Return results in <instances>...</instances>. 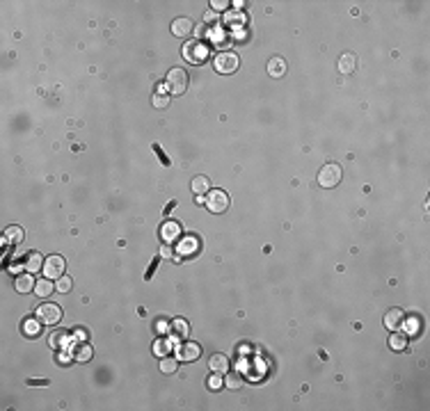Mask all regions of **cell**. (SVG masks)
<instances>
[{
    "label": "cell",
    "instance_id": "36",
    "mask_svg": "<svg viewBox=\"0 0 430 411\" xmlns=\"http://www.w3.org/2000/svg\"><path fill=\"white\" fill-rule=\"evenodd\" d=\"M27 384H30V386H44V384H48V382H46V379H35V382H32L30 379Z\"/></svg>",
    "mask_w": 430,
    "mask_h": 411
},
{
    "label": "cell",
    "instance_id": "20",
    "mask_svg": "<svg viewBox=\"0 0 430 411\" xmlns=\"http://www.w3.org/2000/svg\"><path fill=\"white\" fill-rule=\"evenodd\" d=\"M23 237H25V233H23V228L21 226H9L7 231H5V237H3V242H12V245H21L23 242Z\"/></svg>",
    "mask_w": 430,
    "mask_h": 411
},
{
    "label": "cell",
    "instance_id": "2",
    "mask_svg": "<svg viewBox=\"0 0 430 411\" xmlns=\"http://www.w3.org/2000/svg\"><path fill=\"white\" fill-rule=\"evenodd\" d=\"M208 57V48L201 39H195V41H186L183 46V59L190 64H201L204 59Z\"/></svg>",
    "mask_w": 430,
    "mask_h": 411
},
{
    "label": "cell",
    "instance_id": "4",
    "mask_svg": "<svg viewBox=\"0 0 430 411\" xmlns=\"http://www.w3.org/2000/svg\"><path fill=\"white\" fill-rule=\"evenodd\" d=\"M206 208L215 215H222L224 210L229 208V194L224 190H220V187L210 190L208 194H206Z\"/></svg>",
    "mask_w": 430,
    "mask_h": 411
},
{
    "label": "cell",
    "instance_id": "7",
    "mask_svg": "<svg viewBox=\"0 0 430 411\" xmlns=\"http://www.w3.org/2000/svg\"><path fill=\"white\" fill-rule=\"evenodd\" d=\"M64 267H67V263H64L62 256H48V258L44 260V274L48 279H62Z\"/></svg>",
    "mask_w": 430,
    "mask_h": 411
},
{
    "label": "cell",
    "instance_id": "16",
    "mask_svg": "<svg viewBox=\"0 0 430 411\" xmlns=\"http://www.w3.org/2000/svg\"><path fill=\"white\" fill-rule=\"evenodd\" d=\"M55 290V283L53 279H37V286H35V295L37 297H50V292Z\"/></svg>",
    "mask_w": 430,
    "mask_h": 411
},
{
    "label": "cell",
    "instance_id": "11",
    "mask_svg": "<svg viewBox=\"0 0 430 411\" xmlns=\"http://www.w3.org/2000/svg\"><path fill=\"white\" fill-rule=\"evenodd\" d=\"M37 281L32 279V272H25V274H18L16 279H14V288H16V292H21V295H25V292L35 290Z\"/></svg>",
    "mask_w": 430,
    "mask_h": 411
},
{
    "label": "cell",
    "instance_id": "5",
    "mask_svg": "<svg viewBox=\"0 0 430 411\" xmlns=\"http://www.w3.org/2000/svg\"><path fill=\"white\" fill-rule=\"evenodd\" d=\"M35 315L41 320L44 324H57L59 320H62V309H59L57 304H41V306H37V311H35Z\"/></svg>",
    "mask_w": 430,
    "mask_h": 411
},
{
    "label": "cell",
    "instance_id": "3",
    "mask_svg": "<svg viewBox=\"0 0 430 411\" xmlns=\"http://www.w3.org/2000/svg\"><path fill=\"white\" fill-rule=\"evenodd\" d=\"M238 64H240V59H238V55L231 53V50H224V53L215 55V59H213V68L218 73H224V76L236 71Z\"/></svg>",
    "mask_w": 430,
    "mask_h": 411
},
{
    "label": "cell",
    "instance_id": "6",
    "mask_svg": "<svg viewBox=\"0 0 430 411\" xmlns=\"http://www.w3.org/2000/svg\"><path fill=\"white\" fill-rule=\"evenodd\" d=\"M167 85H169V89H172V94H178V96H181L183 91L188 89V73L183 71V68H178V66L169 68V73H167Z\"/></svg>",
    "mask_w": 430,
    "mask_h": 411
},
{
    "label": "cell",
    "instance_id": "24",
    "mask_svg": "<svg viewBox=\"0 0 430 411\" xmlns=\"http://www.w3.org/2000/svg\"><path fill=\"white\" fill-rule=\"evenodd\" d=\"M176 368H178V359H174V356H163V359H160V370H163L165 374L176 372Z\"/></svg>",
    "mask_w": 430,
    "mask_h": 411
},
{
    "label": "cell",
    "instance_id": "26",
    "mask_svg": "<svg viewBox=\"0 0 430 411\" xmlns=\"http://www.w3.org/2000/svg\"><path fill=\"white\" fill-rule=\"evenodd\" d=\"M197 249V240L195 237H186V240L178 245V256H186V254H190V251H195Z\"/></svg>",
    "mask_w": 430,
    "mask_h": 411
},
{
    "label": "cell",
    "instance_id": "33",
    "mask_svg": "<svg viewBox=\"0 0 430 411\" xmlns=\"http://www.w3.org/2000/svg\"><path fill=\"white\" fill-rule=\"evenodd\" d=\"M160 256H163V258H176V260H181V256L174 254V249H172L169 245H163V249H160Z\"/></svg>",
    "mask_w": 430,
    "mask_h": 411
},
{
    "label": "cell",
    "instance_id": "10",
    "mask_svg": "<svg viewBox=\"0 0 430 411\" xmlns=\"http://www.w3.org/2000/svg\"><path fill=\"white\" fill-rule=\"evenodd\" d=\"M178 361H195V359H199V354H201V347L197 345V342H181L178 345Z\"/></svg>",
    "mask_w": 430,
    "mask_h": 411
},
{
    "label": "cell",
    "instance_id": "21",
    "mask_svg": "<svg viewBox=\"0 0 430 411\" xmlns=\"http://www.w3.org/2000/svg\"><path fill=\"white\" fill-rule=\"evenodd\" d=\"M357 66V59L352 53H343L341 57H339V71L341 73H352Z\"/></svg>",
    "mask_w": 430,
    "mask_h": 411
},
{
    "label": "cell",
    "instance_id": "22",
    "mask_svg": "<svg viewBox=\"0 0 430 411\" xmlns=\"http://www.w3.org/2000/svg\"><path fill=\"white\" fill-rule=\"evenodd\" d=\"M268 73L272 78H282L284 73H286V62H284L282 57H272L268 62Z\"/></svg>",
    "mask_w": 430,
    "mask_h": 411
},
{
    "label": "cell",
    "instance_id": "28",
    "mask_svg": "<svg viewBox=\"0 0 430 411\" xmlns=\"http://www.w3.org/2000/svg\"><path fill=\"white\" fill-rule=\"evenodd\" d=\"M167 352H169V342H167V340H156V342H153V354L158 356V359L167 356Z\"/></svg>",
    "mask_w": 430,
    "mask_h": 411
},
{
    "label": "cell",
    "instance_id": "34",
    "mask_svg": "<svg viewBox=\"0 0 430 411\" xmlns=\"http://www.w3.org/2000/svg\"><path fill=\"white\" fill-rule=\"evenodd\" d=\"M156 331H158V333H169V322L158 320V322H156Z\"/></svg>",
    "mask_w": 430,
    "mask_h": 411
},
{
    "label": "cell",
    "instance_id": "27",
    "mask_svg": "<svg viewBox=\"0 0 430 411\" xmlns=\"http://www.w3.org/2000/svg\"><path fill=\"white\" fill-rule=\"evenodd\" d=\"M73 356H76L78 361H89V359H91V347L82 342V345L76 347V354H73Z\"/></svg>",
    "mask_w": 430,
    "mask_h": 411
},
{
    "label": "cell",
    "instance_id": "14",
    "mask_svg": "<svg viewBox=\"0 0 430 411\" xmlns=\"http://www.w3.org/2000/svg\"><path fill=\"white\" fill-rule=\"evenodd\" d=\"M389 347H391L393 352H403V350H407V333L403 331V329L393 331L391 336H389Z\"/></svg>",
    "mask_w": 430,
    "mask_h": 411
},
{
    "label": "cell",
    "instance_id": "17",
    "mask_svg": "<svg viewBox=\"0 0 430 411\" xmlns=\"http://www.w3.org/2000/svg\"><path fill=\"white\" fill-rule=\"evenodd\" d=\"M178 233H181V226H178L176 222H167V224H163V228H160V235H163L165 242H174L178 237Z\"/></svg>",
    "mask_w": 430,
    "mask_h": 411
},
{
    "label": "cell",
    "instance_id": "32",
    "mask_svg": "<svg viewBox=\"0 0 430 411\" xmlns=\"http://www.w3.org/2000/svg\"><path fill=\"white\" fill-rule=\"evenodd\" d=\"M229 5H231L229 0H210V9H213V12H224Z\"/></svg>",
    "mask_w": 430,
    "mask_h": 411
},
{
    "label": "cell",
    "instance_id": "15",
    "mask_svg": "<svg viewBox=\"0 0 430 411\" xmlns=\"http://www.w3.org/2000/svg\"><path fill=\"white\" fill-rule=\"evenodd\" d=\"M190 187H192V192H195V196L208 194V192H210V181H208V176H195V178H192V183H190Z\"/></svg>",
    "mask_w": 430,
    "mask_h": 411
},
{
    "label": "cell",
    "instance_id": "1",
    "mask_svg": "<svg viewBox=\"0 0 430 411\" xmlns=\"http://www.w3.org/2000/svg\"><path fill=\"white\" fill-rule=\"evenodd\" d=\"M341 181H343V169L339 167L336 162H327L318 172V185L325 187V190H332V187H336Z\"/></svg>",
    "mask_w": 430,
    "mask_h": 411
},
{
    "label": "cell",
    "instance_id": "35",
    "mask_svg": "<svg viewBox=\"0 0 430 411\" xmlns=\"http://www.w3.org/2000/svg\"><path fill=\"white\" fill-rule=\"evenodd\" d=\"M204 21H206V23H213V21H215V12H213V9H208V12L204 14Z\"/></svg>",
    "mask_w": 430,
    "mask_h": 411
},
{
    "label": "cell",
    "instance_id": "29",
    "mask_svg": "<svg viewBox=\"0 0 430 411\" xmlns=\"http://www.w3.org/2000/svg\"><path fill=\"white\" fill-rule=\"evenodd\" d=\"M206 386H208L210 391H220V388H222V377H220L218 372H213L208 379H206Z\"/></svg>",
    "mask_w": 430,
    "mask_h": 411
},
{
    "label": "cell",
    "instance_id": "9",
    "mask_svg": "<svg viewBox=\"0 0 430 411\" xmlns=\"http://www.w3.org/2000/svg\"><path fill=\"white\" fill-rule=\"evenodd\" d=\"M192 30H195V25H192L190 18H186V16L174 18V23H172V35L174 37H181V39H186V37L192 35Z\"/></svg>",
    "mask_w": 430,
    "mask_h": 411
},
{
    "label": "cell",
    "instance_id": "23",
    "mask_svg": "<svg viewBox=\"0 0 430 411\" xmlns=\"http://www.w3.org/2000/svg\"><path fill=\"white\" fill-rule=\"evenodd\" d=\"M41 267H44V258H41V254H37V251L27 254V258H25V269H27V272L35 274L37 269H41Z\"/></svg>",
    "mask_w": 430,
    "mask_h": 411
},
{
    "label": "cell",
    "instance_id": "19",
    "mask_svg": "<svg viewBox=\"0 0 430 411\" xmlns=\"http://www.w3.org/2000/svg\"><path fill=\"white\" fill-rule=\"evenodd\" d=\"M41 320L39 318H30V320H25L23 322V333H25L27 338H37L41 333Z\"/></svg>",
    "mask_w": 430,
    "mask_h": 411
},
{
    "label": "cell",
    "instance_id": "31",
    "mask_svg": "<svg viewBox=\"0 0 430 411\" xmlns=\"http://www.w3.org/2000/svg\"><path fill=\"white\" fill-rule=\"evenodd\" d=\"M151 103H153V108H167V105H169V96L156 94L153 98H151Z\"/></svg>",
    "mask_w": 430,
    "mask_h": 411
},
{
    "label": "cell",
    "instance_id": "30",
    "mask_svg": "<svg viewBox=\"0 0 430 411\" xmlns=\"http://www.w3.org/2000/svg\"><path fill=\"white\" fill-rule=\"evenodd\" d=\"M71 286H73V281L69 277H62V279H57V283H55V290H59V292H69L71 290Z\"/></svg>",
    "mask_w": 430,
    "mask_h": 411
},
{
    "label": "cell",
    "instance_id": "8",
    "mask_svg": "<svg viewBox=\"0 0 430 411\" xmlns=\"http://www.w3.org/2000/svg\"><path fill=\"white\" fill-rule=\"evenodd\" d=\"M403 324H405V313L401 309H389L384 315V327L389 331H398V329H403Z\"/></svg>",
    "mask_w": 430,
    "mask_h": 411
},
{
    "label": "cell",
    "instance_id": "12",
    "mask_svg": "<svg viewBox=\"0 0 430 411\" xmlns=\"http://www.w3.org/2000/svg\"><path fill=\"white\" fill-rule=\"evenodd\" d=\"M69 342H71V333L62 331V329H59V331H53L48 338V345L53 347V350H67Z\"/></svg>",
    "mask_w": 430,
    "mask_h": 411
},
{
    "label": "cell",
    "instance_id": "13",
    "mask_svg": "<svg viewBox=\"0 0 430 411\" xmlns=\"http://www.w3.org/2000/svg\"><path fill=\"white\" fill-rule=\"evenodd\" d=\"M208 368L218 374H227L229 372V359L224 354H213L208 359Z\"/></svg>",
    "mask_w": 430,
    "mask_h": 411
},
{
    "label": "cell",
    "instance_id": "18",
    "mask_svg": "<svg viewBox=\"0 0 430 411\" xmlns=\"http://www.w3.org/2000/svg\"><path fill=\"white\" fill-rule=\"evenodd\" d=\"M169 333H174L176 338H186L190 333V327H188V322L183 318H176L169 322Z\"/></svg>",
    "mask_w": 430,
    "mask_h": 411
},
{
    "label": "cell",
    "instance_id": "37",
    "mask_svg": "<svg viewBox=\"0 0 430 411\" xmlns=\"http://www.w3.org/2000/svg\"><path fill=\"white\" fill-rule=\"evenodd\" d=\"M73 333H76V338H78V340H85V331H82V329H76V331H73Z\"/></svg>",
    "mask_w": 430,
    "mask_h": 411
},
{
    "label": "cell",
    "instance_id": "25",
    "mask_svg": "<svg viewBox=\"0 0 430 411\" xmlns=\"http://www.w3.org/2000/svg\"><path fill=\"white\" fill-rule=\"evenodd\" d=\"M224 384H227V388H231V391H238V388H242V377L238 372H227Z\"/></svg>",
    "mask_w": 430,
    "mask_h": 411
}]
</instances>
